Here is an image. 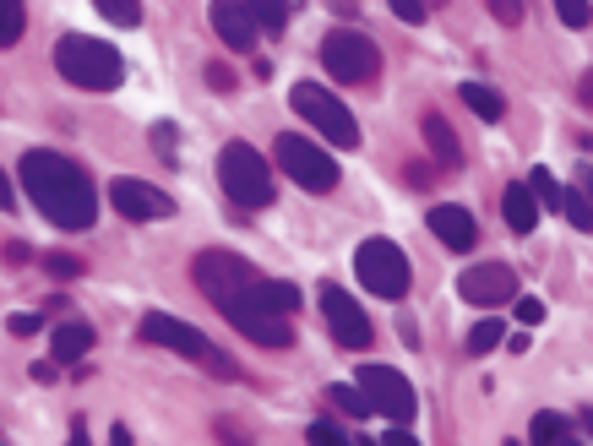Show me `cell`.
<instances>
[{"mask_svg": "<svg viewBox=\"0 0 593 446\" xmlns=\"http://www.w3.org/2000/svg\"><path fill=\"white\" fill-rule=\"evenodd\" d=\"M88 348H93V327H88V321H61V327L50 332V359H55V365H77Z\"/></svg>", "mask_w": 593, "mask_h": 446, "instance_id": "cell-17", "label": "cell"}, {"mask_svg": "<svg viewBox=\"0 0 593 446\" xmlns=\"http://www.w3.org/2000/svg\"><path fill=\"white\" fill-rule=\"evenodd\" d=\"M23 186H28V196H34V207L55 224V229H93V218H99V191H93V180H88V169L83 164H72L66 153H50V148H34V153H23Z\"/></svg>", "mask_w": 593, "mask_h": 446, "instance_id": "cell-2", "label": "cell"}, {"mask_svg": "<svg viewBox=\"0 0 593 446\" xmlns=\"http://www.w3.org/2000/svg\"><path fill=\"white\" fill-rule=\"evenodd\" d=\"M528 191H533V196H539V207H550V213H560V202H566V191L555 186V175H550V169H533V175H528Z\"/></svg>", "mask_w": 593, "mask_h": 446, "instance_id": "cell-26", "label": "cell"}, {"mask_svg": "<svg viewBox=\"0 0 593 446\" xmlns=\"http://www.w3.org/2000/svg\"><path fill=\"white\" fill-rule=\"evenodd\" d=\"M218 441H224V446H251V435H245V430H240V424H235L229 413L218 419Z\"/></svg>", "mask_w": 593, "mask_h": 446, "instance_id": "cell-34", "label": "cell"}, {"mask_svg": "<svg viewBox=\"0 0 593 446\" xmlns=\"http://www.w3.org/2000/svg\"><path fill=\"white\" fill-rule=\"evenodd\" d=\"M305 441H311V446H354V441L343 435V424H332V419H316V424H305Z\"/></svg>", "mask_w": 593, "mask_h": 446, "instance_id": "cell-28", "label": "cell"}, {"mask_svg": "<svg viewBox=\"0 0 593 446\" xmlns=\"http://www.w3.org/2000/svg\"><path fill=\"white\" fill-rule=\"evenodd\" d=\"M501 218H506L512 234H528V229L539 224V196H533L528 186H506V191H501Z\"/></svg>", "mask_w": 593, "mask_h": 446, "instance_id": "cell-18", "label": "cell"}, {"mask_svg": "<svg viewBox=\"0 0 593 446\" xmlns=\"http://www.w3.org/2000/svg\"><path fill=\"white\" fill-rule=\"evenodd\" d=\"M55 72L72 88H88V93H115L126 82L121 50H110L104 39H88V34H61L55 39Z\"/></svg>", "mask_w": 593, "mask_h": 446, "instance_id": "cell-3", "label": "cell"}, {"mask_svg": "<svg viewBox=\"0 0 593 446\" xmlns=\"http://www.w3.org/2000/svg\"><path fill=\"white\" fill-rule=\"evenodd\" d=\"M506 446H517V441H506Z\"/></svg>", "mask_w": 593, "mask_h": 446, "instance_id": "cell-48", "label": "cell"}, {"mask_svg": "<svg viewBox=\"0 0 593 446\" xmlns=\"http://www.w3.org/2000/svg\"><path fill=\"white\" fill-rule=\"evenodd\" d=\"M517 321H522V327H539V321H544V300H528V294H522V300H517Z\"/></svg>", "mask_w": 593, "mask_h": 446, "instance_id": "cell-33", "label": "cell"}, {"mask_svg": "<svg viewBox=\"0 0 593 446\" xmlns=\"http://www.w3.org/2000/svg\"><path fill=\"white\" fill-rule=\"evenodd\" d=\"M425 224H430V234H436V240H441L446 251H474V240H479L474 218H468L463 207H452V202L430 207V213H425Z\"/></svg>", "mask_w": 593, "mask_h": 446, "instance_id": "cell-15", "label": "cell"}, {"mask_svg": "<svg viewBox=\"0 0 593 446\" xmlns=\"http://www.w3.org/2000/svg\"><path fill=\"white\" fill-rule=\"evenodd\" d=\"M354 272H359L365 294H376V300H403L408 283H414L408 256L398 251V240H381V234L359 240V251H354Z\"/></svg>", "mask_w": 593, "mask_h": 446, "instance_id": "cell-7", "label": "cell"}, {"mask_svg": "<svg viewBox=\"0 0 593 446\" xmlns=\"http://www.w3.org/2000/svg\"><path fill=\"white\" fill-rule=\"evenodd\" d=\"M327 403L332 408H343V413H354V419H365V413H376V403L359 392V386H349V381H338V386H327Z\"/></svg>", "mask_w": 593, "mask_h": 446, "instance_id": "cell-23", "label": "cell"}, {"mask_svg": "<svg viewBox=\"0 0 593 446\" xmlns=\"http://www.w3.org/2000/svg\"><path fill=\"white\" fill-rule=\"evenodd\" d=\"M34 381H55V359H39L34 365Z\"/></svg>", "mask_w": 593, "mask_h": 446, "instance_id": "cell-42", "label": "cell"}, {"mask_svg": "<svg viewBox=\"0 0 593 446\" xmlns=\"http://www.w3.org/2000/svg\"><path fill=\"white\" fill-rule=\"evenodd\" d=\"M93 7H99V17L115 23V28H137V23H142V0H93Z\"/></svg>", "mask_w": 593, "mask_h": 446, "instance_id": "cell-24", "label": "cell"}, {"mask_svg": "<svg viewBox=\"0 0 593 446\" xmlns=\"http://www.w3.org/2000/svg\"><path fill=\"white\" fill-rule=\"evenodd\" d=\"M555 17L566 28H588L593 23V7H588V0H555Z\"/></svg>", "mask_w": 593, "mask_h": 446, "instance_id": "cell-29", "label": "cell"}, {"mask_svg": "<svg viewBox=\"0 0 593 446\" xmlns=\"http://www.w3.org/2000/svg\"><path fill=\"white\" fill-rule=\"evenodd\" d=\"M560 213H566V224H571V229H582V234H593V202H588V196H582L577 186L566 191V202H560Z\"/></svg>", "mask_w": 593, "mask_h": 446, "instance_id": "cell-27", "label": "cell"}, {"mask_svg": "<svg viewBox=\"0 0 593 446\" xmlns=\"http://www.w3.org/2000/svg\"><path fill=\"white\" fill-rule=\"evenodd\" d=\"M577 424H582V435H593V408H582V413H577Z\"/></svg>", "mask_w": 593, "mask_h": 446, "instance_id": "cell-44", "label": "cell"}, {"mask_svg": "<svg viewBox=\"0 0 593 446\" xmlns=\"http://www.w3.org/2000/svg\"><path fill=\"white\" fill-rule=\"evenodd\" d=\"M387 7H392V17H398V23H408V28H419V23L430 17L425 0H387Z\"/></svg>", "mask_w": 593, "mask_h": 446, "instance_id": "cell-30", "label": "cell"}, {"mask_svg": "<svg viewBox=\"0 0 593 446\" xmlns=\"http://www.w3.org/2000/svg\"><path fill=\"white\" fill-rule=\"evenodd\" d=\"M321 321H327V332H332L343 348H370V316H365V305H359L349 289L321 283Z\"/></svg>", "mask_w": 593, "mask_h": 446, "instance_id": "cell-11", "label": "cell"}, {"mask_svg": "<svg viewBox=\"0 0 593 446\" xmlns=\"http://www.w3.org/2000/svg\"><path fill=\"white\" fill-rule=\"evenodd\" d=\"M153 142H159L164 164H175V126H169V120H164V126H153Z\"/></svg>", "mask_w": 593, "mask_h": 446, "instance_id": "cell-35", "label": "cell"}, {"mask_svg": "<svg viewBox=\"0 0 593 446\" xmlns=\"http://www.w3.org/2000/svg\"><path fill=\"white\" fill-rule=\"evenodd\" d=\"M39 327H45V321H39L34 310H12V316H7V332H12V337H34Z\"/></svg>", "mask_w": 593, "mask_h": 446, "instance_id": "cell-32", "label": "cell"}, {"mask_svg": "<svg viewBox=\"0 0 593 446\" xmlns=\"http://www.w3.org/2000/svg\"><path fill=\"white\" fill-rule=\"evenodd\" d=\"M289 104H294V115H300V120H311V126H316L332 148H359V126H354L349 104H343L338 93H327L321 82H294Z\"/></svg>", "mask_w": 593, "mask_h": 446, "instance_id": "cell-8", "label": "cell"}, {"mask_svg": "<svg viewBox=\"0 0 593 446\" xmlns=\"http://www.w3.org/2000/svg\"><path fill=\"white\" fill-rule=\"evenodd\" d=\"M577 191L593 202V164H577Z\"/></svg>", "mask_w": 593, "mask_h": 446, "instance_id": "cell-39", "label": "cell"}, {"mask_svg": "<svg viewBox=\"0 0 593 446\" xmlns=\"http://www.w3.org/2000/svg\"><path fill=\"white\" fill-rule=\"evenodd\" d=\"M425 7H441V0H425Z\"/></svg>", "mask_w": 593, "mask_h": 446, "instance_id": "cell-47", "label": "cell"}, {"mask_svg": "<svg viewBox=\"0 0 593 446\" xmlns=\"http://www.w3.org/2000/svg\"><path fill=\"white\" fill-rule=\"evenodd\" d=\"M45 267H50L55 278H77V272H83V262H77V256H50Z\"/></svg>", "mask_w": 593, "mask_h": 446, "instance_id": "cell-37", "label": "cell"}, {"mask_svg": "<svg viewBox=\"0 0 593 446\" xmlns=\"http://www.w3.org/2000/svg\"><path fill=\"white\" fill-rule=\"evenodd\" d=\"M110 446H137V441H131V430H126V424H110Z\"/></svg>", "mask_w": 593, "mask_h": 446, "instance_id": "cell-41", "label": "cell"}, {"mask_svg": "<svg viewBox=\"0 0 593 446\" xmlns=\"http://www.w3.org/2000/svg\"><path fill=\"white\" fill-rule=\"evenodd\" d=\"M419 131H425V148H430V158H436L441 169H463V142L452 137V126H446L436 110L419 120Z\"/></svg>", "mask_w": 593, "mask_h": 446, "instance_id": "cell-16", "label": "cell"}, {"mask_svg": "<svg viewBox=\"0 0 593 446\" xmlns=\"http://www.w3.org/2000/svg\"><path fill=\"white\" fill-rule=\"evenodd\" d=\"M577 93H582V104H593V72L582 77V88H577Z\"/></svg>", "mask_w": 593, "mask_h": 446, "instance_id": "cell-43", "label": "cell"}, {"mask_svg": "<svg viewBox=\"0 0 593 446\" xmlns=\"http://www.w3.org/2000/svg\"><path fill=\"white\" fill-rule=\"evenodd\" d=\"M495 343H506V321L501 316H484V321H474V332H468V354H490Z\"/></svg>", "mask_w": 593, "mask_h": 446, "instance_id": "cell-22", "label": "cell"}, {"mask_svg": "<svg viewBox=\"0 0 593 446\" xmlns=\"http://www.w3.org/2000/svg\"><path fill=\"white\" fill-rule=\"evenodd\" d=\"M110 207L121 218H131V224H148V218H169L175 213V196L159 191V186H148V180L121 175V180H110Z\"/></svg>", "mask_w": 593, "mask_h": 446, "instance_id": "cell-12", "label": "cell"}, {"mask_svg": "<svg viewBox=\"0 0 593 446\" xmlns=\"http://www.w3.org/2000/svg\"><path fill=\"white\" fill-rule=\"evenodd\" d=\"M354 446H376V441H365V435H359V441H354Z\"/></svg>", "mask_w": 593, "mask_h": 446, "instance_id": "cell-46", "label": "cell"}, {"mask_svg": "<svg viewBox=\"0 0 593 446\" xmlns=\"http://www.w3.org/2000/svg\"><path fill=\"white\" fill-rule=\"evenodd\" d=\"M381 446H419V441H414V435H408L403 424H392V430L381 435Z\"/></svg>", "mask_w": 593, "mask_h": 446, "instance_id": "cell-38", "label": "cell"}, {"mask_svg": "<svg viewBox=\"0 0 593 446\" xmlns=\"http://www.w3.org/2000/svg\"><path fill=\"white\" fill-rule=\"evenodd\" d=\"M245 12L256 17L262 34H283L289 28V0H245Z\"/></svg>", "mask_w": 593, "mask_h": 446, "instance_id": "cell-21", "label": "cell"}, {"mask_svg": "<svg viewBox=\"0 0 593 446\" xmlns=\"http://www.w3.org/2000/svg\"><path fill=\"white\" fill-rule=\"evenodd\" d=\"M457 294L468 305H506V300H517V272L506 262H479L457 278Z\"/></svg>", "mask_w": 593, "mask_h": 446, "instance_id": "cell-13", "label": "cell"}, {"mask_svg": "<svg viewBox=\"0 0 593 446\" xmlns=\"http://www.w3.org/2000/svg\"><path fill=\"white\" fill-rule=\"evenodd\" d=\"M321 66L332 82H349V88H370L381 77V50L376 39H365L359 28H338L321 39Z\"/></svg>", "mask_w": 593, "mask_h": 446, "instance_id": "cell-6", "label": "cell"}, {"mask_svg": "<svg viewBox=\"0 0 593 446\" xmlns=\"http://www.w3.org/2000/svg\"><path fill=\"white\" fill-rule=\"evenodd\" d=\"M72 446H93L88 441V419H72Z\"/></svg>", "mask_w": 593, "mask_h": 446, "instance_id": "cell-40", "label": "cell"}, {"mask_svg": "<svg viewBox=\"0 0 593 446\" xmlns=\"http://www.w3.org/2000/svg\"><path fill=\"white\" fill-rule=\"evenodd\" d=\"M273 158H278V169H283L294 186H305V191H332V186H338L332 153H321V142H311V137L283 131V137L273 142Z\"/></svg>", "mask_w": 593, "mask_h": 446, "instance_id": "cell-9", "label": "cell"}, {"mask_svg": "<svg viewBox=\"0 0 593 446\" xmlns=\"http://www.w3.org/2000/svg\"><path fill=\"white\" fill-rule=\"evenodd\" d=\"M191 278H197V289L213 300V310L240 337H251L262 348H289L294 343L289 316L273 305V278H262L245 256H235V251H202L191 262Z\"/></svg>", "mask_w": 593, "mask_h": 446, "instance_id": "cell-1", "label": "cell"}, {"mask_svg": "<svg viewBox=\"0 0 593 446\" xmlns=\"http://www.w3.org/2000/svg\"><path fill=\"white\" fill-rule=\"evenodd\" d=\"M560 446H588V441H577V435H566V441H560Z\"/></svg>", "mask_w": 593, "mask_h": 446, "instance_id": "cell-45", "label": "cell"}, {"mask_svg": "<svg viewBox=\"0 0 593 446\" xmlns=\"http://www.w3.org/2000/svg\"><path fill=\"white\" fill-rule=\"evenodd\" d=\"M457 99H463L479 120H501V115H506V99H501L495 88H484V82H463V88H457Z\"/></svg>", "mask_w": 593, "mask_h": 446, "instance_id": "cell-19", "label": "cell"}, {"mask_svg": "<svg viewBox=\"0 0 593 446\" xmlns=\"http://www.w3.org/2000/svg\"><path fill=\"white\" fill-rule=\"evenodd\" d=\"M566 435H571L566 413H550V408H539V413H533V430H528V446H560Z\"/></svg>", "mask_w": 593, "mask_h": 446, "instance_id": "cell-20", "label": "cell"}, {"mask_svg": "<svg viewBox=\"0 0 593 446\" xmlns=\"http://www.w3.org/2000/svg\"><path fill=\"white\" fill-rule=\"evenodd\" d=\"M354 386L376 403V413H387L392 424H408L414 413H419V397H414V386L392 370V365H365L359 375H354Z\"/></svg>", "mask_w": 593, "mask_h": 446, "instance_id": "cell-10", "label": "cell"}, {"mask_svg": "<svg viewBox=\"0 0 593 446\" xmlns=\"http://www.w3.org/2000/svg\"><path fill=\"white\" fill-rule=\"evenodd\" d=\"M484 7L501 28H522V0H484Z\"/></svg>", "mask_w": 593, "mask_h": 446, "instance_id": "cell-31", "label": "cell"}, {"mask_svg": "<svg viewBox=\"0 0 593 446\" xmlns=\"http://www.w3.org/2000/svg\"><path fill=\"white\" fill-rule=\"evenodd\" d=\"M0 17H7V23H0V44H17L23 39V28H28V7H23V0H0Z\"/></svg>", "mask_w": 593, "mask_h": 446, "instance_id": "cell-25", "label": "cell"}, {"mask_svg": "<svg viewBox=\"0 0 593 446\" xmlns=\"http://www.w3.org/2000/svg\"><path fill=\"white\" fill-rule=\"evenodd\" d=\"M207 88H213V93H229V88H235L229 66H218V61H213V66H207Z\"/></svg>", "mask_w": 593, "mask_h": 446, "instance_id": "cell-36", "label": "cell"}, {"mask_svg": "<svg viewBox=\"0 0 593 446\" xmlns=\"http://www.w3.org/2000/svg\"><path fill=\"white\" fill-rule=\"evenodd\" d=\"M218 186H224V196L235 207H251V213L273 202V169H267V158L251 142H224V153H218Z\"/></svg>", "mask_w": 593, "mask_h": 446, "instance_id": "cell-4", "label": "cell"}, {"mask_svg": "<svg viewBox=\"0 0 593 446\" xmlns=\"http://www.w3.org/2000/svg\"><path fill=\"white\" fill-rule=\"evenodd\" d=\"M137 337H142V343H159V348H169V354H186V359L213 365V375H218V381H235V375H240V370H235V365H229V359H224V354H218V348H213L197 327H186L180 316L148 310V316L137 321Z\"/></svg>", "mask_w": 593, "mask_h": 446, "instance_id": "cell-5", "label": "cell"}, {"mask_svg": "<svg viewBox=\"0 0 593 446\" xmlns=\"http://www.w3.org/2000/svg\"><path fill=\"white\" fill-rule=\"evenodd\" d=\"M207 17H213V34L235 50V55H245V50H256V17L245 12V0H213L207 7Z\"/></svg>", "mask_w": 593, "mask_h": 446, "instance_id": "cell-14", "label": "cell"}]
</instances>
